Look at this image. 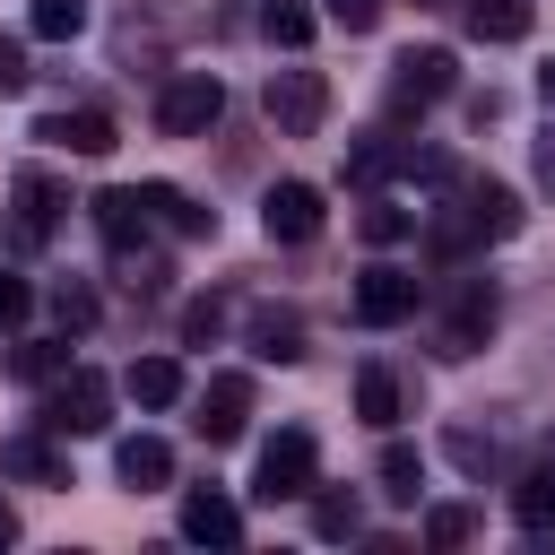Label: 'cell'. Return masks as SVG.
Wrapping results in <instances>:
<instances>
[{
    "label": "cell",
    "mask_w": 555,
    "mask_h": 555,
    "mask_svg": "<svg viewBox=\"0 0 555 555\" xmlns=\"http://www.w3.org/2000/svg\"><path fill=\"white\" fill-rule=\"evenodd\" d=\"M35 416H43L61 442H69V434H104V425H113V382H104L95 364H69L61 382H43V408H35Z\"/></svg>",
    "instance_id": "obj_1"
},
{
    "label": "cell",
    "mask_w": 555,
    "mask_h": 555,
    "mask_svg": "<svg viewBox=\"0 0 555 555\" xmlns=\"http://www.w3.org/2000/svg\"><path fill=\"white\" fill-rule=\"evenodd\" d=\"M312 477H321V442H312L304 425H286V434L260 442V477H251V494H260V503H295V494H312Z\"/></svg>",
    "instance_id": "obj_2"
},
{
    "label": "cell",
    "mask_w": 555,
    "mask_h": 555,
    "mask_svg": "<svg viewBox=\"0 0 555 555\" xmlns=\"http://www.w3.org/2000/svg\"><path fill=\"white\" fill-rule=\"evenodd\" d=\"M260 104H269L278 139H312V130H321V113H330V78H321V69H269Z\"/></svg>",
    "instance_id": "obj_3"
},
{
    "label": "cell",
    "mask_w": 555,
    "mask_h": 555,
    "mask_svg": "<svg viewBox=\"0 0 555 555\" xmlns=\"http://www.w3.org/2000/svg\"><path fill=\"white\" fill-rule=\"evenodd\" d=\"M451 199H460V225H468L477 243H512V234H520V217H529V208H520V191H512V182H494V173H460V182H451Z\"/></svg>",
    "instance_id": "obj_4"
},
{
    "label": "cell",
    "mask_w": 555,
    "mask_h": 555,
    "mask_svg": "<svg viewBox=\"0 0 555 555\" xmlns=\"http://www.w3.org/2000/svg\"><path fill=\"white\" fill-rule=\"evenodd\" d=\"M217 113H225L217 69H182V78H165V95H156V130H165V139H199Z\"/></svg>",
    "instance_id": "obj_5"
},
{
    "label": "cell",
    "mask_w": 555,
    "mask_h": 555,
    "mask_svg": "<svg viewBox=\"0 0 555 555\" xmlns=\"http://www.w3.org/2000/svg\"><path fill=\"white\" fill-rule=\"evenodd\" d=\"M416 304H425V278H416V269L373 260V269L356 278V321H364V330H399V321H416Z\"/></svg>",
    "instance_id": "obj_6"
},
{
    "label": "cell",
    "mask_w": 555,
    "mask_h": 555,
    "mask_svg": "<svg viewBox=\"0 0 555 555\" xmlns=\"http://www.w3.org/2000/svg\"><path fill=\"white\" fill-rule=\"evenodd\" d=\"M460 87V61L442 52V43H425V52H399L390 61V113H425V104H442Z\"/></svg>",
    "instance_id": "obj_7"
},
{
    "label": "cell",
    "mask_w": 555,
    "mask_h": 555,
    "mask_svg": "<svg viewBox=\"0 0 555 555\" xmlns=\"http://www.w3.org/2000/svg\"><path fill=\"white\" fill-rule=\"evenodd\" d=\"M9 199H17V217H9V243H17V251H43V243H52V225H61V208H69V191H61L43 165H26V173L9 182Z\"/></svg>",
    "instance_id": "obj_8"
},
{
    "label": "cell",
    "mask_w": 555,
    "mask_h": 555,
    "mask_svg": "<svg viewBox=\"0 0 555 555\" xmlns=\"http://www.w3.org/2000/svg\"><path fill=\"white\" fill-rule=\"evenodd\" d=\"M199 442L217 451V442H243V425H251V373H208V390H199Z\"/></svg>",
    "instance_id": "obj_9"
},
{
    "label": "cell",
    "mask_w": 555,
    "mask_h": 555,
    "mask_svg": "<svg viewBox=\"0 0 555 555\" xmlns=\"http://www.w3.org/2000/svg\"><path fill=\"white\" fill-rule=\"evenodd\" d=\"M0 477H17V486H69V451L52 442V425H26V434L0 442Z\"/></svg>",
    "instance_id": "obj_10"
},
{
    "label": "cell",
    "mask_w": 555,
    "mask_h": 555,
    "mask_svg": "<svg viewBox=\"0 0 555 555\" xmlns=\"http://www.w3.org/2000/svg\"><path fill=\"white\" fill-rule=\"evenodd\" d=\"M35 139H43V147H61V156H113V147H121L113 113H95V104H78V113H43V121H35Z\"/></svg>",
    "instance_id": "obj_11"
},
{
    "label": "cell",
    "mask_w": 555,
    "mask_h": 555,
    "mask_svg": "<svg viewBox=\"0 0 555 555\" xmlns=\"http://www.w3.org/2000/svg\"><path fill=\"white\" fill-rule=\"evenodd\" d=\"M260 225H269V243H312L321 234V191L312 182H269Z\"/></svg>",
    "instance_id": "obj_12"
},
{
    "label": "cell",
    "mask_w": 555,
    "mask_h": 555,
    "mask_svg": "<svg viewBox=\"0 0 555 555\" xmlns=\"http://www.w3.org/2000/svg\"><path fill=\"white\" fill-rule=\"evenodd\" d=\"M139 208H147V225H165V234H182V243H208V234H217V208H199V199L173 191V182H139Z\"/></svg>",
    "instance_id": "obj_13"
},
{
    "label": "cell",
    "mask_w": 555,
    "mask_h": 555,
    "mask_svg": "<svg viewBox=\"0 0 555 555\" xmlns=\"http://www.w3.org/2000/svg\"><path fill=\"white\" fill-rule=\"evenodd\" d=\"M113 477H121L130 494L173 486V442H165V434H121V442H113Z\"/></svg>",
    "instance_id": "obj_14"
},
{
    "label": "cell",
    "mask_w": 555,
    "mask_h": 555,
    "mask_svg": "<svg viewBox=\"0 0 555 555\" xmlns=\"http://www.w3.org/2000/svg\"><path fill=\"white\" fill-rule=\"evenodd\" d=\"M182 538H191V546H234V538H243V503L217 494V486H191V494H182Z\"/></svg>",
    "instance_id": "obj_15"
},
{
    "label": "cell",
    "mask_w": 555,
    "mask_h": 555,
    "mask_svg": "<svg viewBox=\"0 0 555 555\" xmlns=\"http://www.w3.org/2000/svg\"><path fill=\"white\" fill-rule=\"evenodd\" d=\"M486 330H494V286H468V295L451 304V321H442V356H477Z\"/></svg>",
    "instance_id": "obj_16"
},
{
    "label": "cell",
    "mask_w": 555,
    "mask_h": 555,
    "mask_svg": "<svg viewBox=\"0 0 555 555\" xmlns=\"http://www.w3.org/2000/svg\"><path fill=\"white\" fill-rule=\"evenodd\" d=\"M460 17H468V35H477V43H520V35L538 26V9H529V0H460Z\"/></svg>",
    "instance_id": "obj_17"
},
{
    "label": "cell",
    "mask_w": 555,
    "mask_h": 555,
    "mask_svg": "<svg viewBox=\"0 0 555 555\" xmlns=\"http://www.w3.org/2000/svg\"><path fill=\"white\" fill-rule=\"evenodd\" d=\"M87 208H95V234H104L113 251H130V243L147 234V208H139V191H95Z\"/></svg>",
    "instance_id": "obj_18"
},
{
    "label": "cell",
    "mask_w": 555,
    "mask_h": 555,
    "mask_svg": "<svg viewBox=\"0 0 555 555\" xmlns=\"http://www.w3.org/2000/svg\"><path fill=\"white\" fill-rule=\"evenodd\" d=\"M121 390H130L139 408H173V399H182V364H173V356H130Z\"/></svg>",
    "instance_id": "obj_19"
},
{
    "label": "cell",
    "mask_w": 555,
    "mask_h": 555,
    "mask_svg": "<svg viewBox=\"0 0 555 555\" xmlns=\"http://www.w3.org/2000/svg\"><path fill=\"white\" fill-rule=\"evenodd\" d=\"M399 408H408V390H399V373H390V364H364V373H356V416L390 434V425H399Z\"/></svg>",
    "instance_id": "obj_20"
},
{
    "label": "cell",
    "mask_w": 555,
    "mask_h": 555,
    "mask_svg": "<svg viewBox=\"0 0 555 555\" xmlns=\"http://www.w3.org/2000/svg\"><path fill=\"white\" fill-rule=\"evenodd\" d=\"M9 373H17L26 390L61 382V373H69V338H17V347H9Z\"/></svg>",
    "instance_id": "obj_21"
},
{
    "label": "cell",
    "mask_w": 555,
    "mask_h": 555,
    "mask_svg": "<svg viewBox=\"0 0 555 555\" xmlns=\"http://www.w3.org/2000/svg\"><path fill=\"white\" fill-rule=\"evenodd\" d=\"M512 520H520L529 538H546V529H555V460H546V468H529V477L512 486Z\"/></svg>",
    "instance_id": "obj_22"
},
{
    "label": "cell",
    "mask_w": 555,
    "mask_h": 555,
    "mask_svg": "<svg viewBox=\"0 0 555 555\" xmlns=\"http://www.w3.org/2000/svg\"><path fill=\"white\" fill-rule=\"evenodd\" d=\"M87 17H95L87 0H35V9H26V35H35V43H78Z\"/></svg>",
    "instance_id": "obj_23"
},
{
    "label": "cell",
    "mask_w": 555,
    "mask_h": 555,
    "mask_svg": "<svg viewBox=\"0 0 555 555\" xmlns=\"http://www.w3.org/2000/svg\"><path fill=\"white\" fill-rule=\"evenodd\" d=\"M251 356H260V364H295V356H304V321H295V312H260V321H251Z\"/></svg>",
    "instance_id": "obj_24"
},
{
    "label": "cell",
    "mask_w": 555,
    "mask_h": 555,
    "mask_svg": "<svg viewBox=\"0 0 555 555\" xmlns=\"http://www.w3.org/2000/svg\"><path fill=\"white\" fill-rule=\"evenodd\" d=\"M373 477H382V503H416V494H425V460H416L408 442H382V468H373Z\"/></svg>",
    "instance_id": "obj_25"
},
{
    "label": "cell",
    "mask_w": 555,
    "mask_h": 555,
    "mask_svg": "<svg viewBox=\"0 0 555 555\" xmlns=\"http://www.w3.org/2000/svg\"><path fill=\"white\" fill-rule=\"evenodd\" d=\"M312 529H321V538H356V529H364V503H356L347 486H321V477H312Z\"/></svg>",
    "instance_id": "obj_26"
},
{
    "label": "cell",
    "mask_w": 555,
    "mask_h": 555,
    "mask_svg": "<svg viewBox=\"0 0 555 555\" xmlns=\"http://www.w3.org/2000/svg\"><path fill=\"white\" fill-rule=\"evenodd\" d=\"M260 26H269V43H278V52H304V43H312V26H321V9H304V0H269V9H260Z\"/></svg>",
    "instance_id": "obj_27"
},
{
    "label": "cell",
    "mask_w": 555,
    "mask_h": 555,
    "mask_svg": "<svg viewBox=\"0 0 555 555\" xmlns=\"http://www.w3.org/2000/svg\"><path fill=\"white\" fill-rule=\"evenodd\" d=\"M356 234H364L373 251H390V243H408V234H416V208H399V199H373V208L356 217Z\"/></svg>",
    "instance_id": "obj_28"
},
{
    "label": "cell",
    "mask_w": 555,
    "mask_h": 555,
    "mask_svg": "<svg viewBox=\"0 0 555 555\" xmlns=\"http://www.w3.org/2000/svg\"><path fill=\"white\" fill-rule=\"evenodd\" d=\"M95 312H104V304H95V286H78V278H61V286H52V321H61V338L95 330Z\"/></svg>",
    "instance_id": "obj_29"
},
{
    "label": "cell",
    "mask_w": 555,
    "mask_h": 555,
    "mask_svg": "<svg viewBox=\"0 0 555 555\" xmlns=\"http://www.w3.org/2000/svg\"><path fill=\"white\" fill-rule=\"evenodd\" d=\"M390 173H399V147H390V139H356V147H347V182L373 191V182H390Z\"/></svg>",
    "instance_id": "obj_30"
},
{
    "label": "cell",
    "mask_w": 555,
    "mask_h": 555,
    "mask_svg": "<svg viewBox=\"0 0 555 555\" xmlns=\"http://www.w3.org/2000/svg\"><path fill=\"white\" fill-rule=\"evenodd\" d=\"M442 451H451L468 477H486V468L503 460V451H494V434H468V425H451V434H442Z\"/></svg>",
    "instance_id": "obj_31"
},
{
    "label": "cell",
    "mask_w": 555,
    "mask_h": 555,
    "mask_svg": "<svg viewBox=\"0 0 555 555\" xmlns=\"http://www.w3.org/2000/svg\"><path fill=\"white\" fill-rule=\"evenodd\" d=\"M468 529H477L468 503H434V512H425V546H468Z\"/></svg>",
    "instance_id": "obj_32"
},
{
    "label": "cell",
    "mask_w": 555,
    "mask_h": 555,
    "mask_svg": "<svg viewBox=\"0 0 555 555\" xmlns=\"http://www.w3.org/2000/svg\"><path fill=\"white\" fill-rule=\"evenodd\" d=\"M26 321H35V286L17 269H0V330H26Z\"/></svg>",
    "instance_id": "obj_33"
},
{
    "label": "cell",
    "mask_w": 555,
    "mask_h": 555,
    "mask_svg": "<svg viewBox=\"0 0 555 555\" xmlns=\"http://www.w3.org/2000/svg\"><path fill=\"white\" fill-rule=\"evenodd\" d=\"M321 17H330L338 35H373V26H382V0H321Z\"/></svg>",
    "instance_id": "obj_34"
},
{
    "label": "cell",
    "mask_w": 555,
    "mask_h": 555,
    "mask_svg": "<svg viewBox=\"0 0 555 555\" xmlns=\"http://www.w3.org/2000/svg\"><path fill=\"white\" fill-rule=\"evenodd\" d=\"M121 286H130V295H156V286H165V260H156V251H121Z\"/></svg>",
    "instance_id": "obj_35"
},
{
    "label": "cell",
    "mask_w": 555,
    "mask_h": 555,
    "mask_svg": "<svg viewBox=\"0 0 555 555\" xmlns=\"http://www.w3.org/2000/svg\"><path fill=\"white\" fill-rule=\"evenodd\" d=\"M217 330H225V304H217V295H208V304H191V312H182V338H191V347H208V338H217Z\"/></svg>",
    "instance_id": "obj_36"
},
{
    "label": "cell",
    "mask_w": 555,
    "mask_h": 555,
    "mask_svg": "<svg viewBox=\"0 0 555 555\" xmlns=\"http://www.w3.org/2000/svg\"><path fill=\"white\" fill-rule=\"evenodd\" d=\"M26 78H35V69H26V43H17V35H0V95H17Z\"/></svg>",
    "instance_id": "obj_37"
},
{
    "label": "cell",
    "mask_w": 555,
    "mask_h": 555,
    "mask_svg": "<svg viewBox=\"0 0 555 555\" xmlns=\"http://www.w3.org/2000/svg\"><path fill=\"white\" fill-rule=\"evenodd\" d=\"M529 173H538V191H555V130L529 147Z\"/></svg>",
    "instance_id": "obj_38"
},
{
    "label": "cell",
    "mask_w": 555,
    "mask_h": 555,
    "mask_svg": "<svg viewBox=\"0 0 555 555\" xmlns=\"http://www.w3.org/2000/svg\"><path fill=\"white\" fill-rule=\"evenodd\" d=\"M538 95H546V113H555V61H546V69H538Z\"/></svg>",
    "instance_id": "obj_39"
},
{
    "label": "cell",
    "mask_w": 555,
    "mask_h": 555,
    "mask_svg": "<svg viewBox=\"0 0 555 555\" xmlns=\"http://www.w3.org/2000/svg\"><path fill=\"white\" fill-rule=\"evenodd\" d=\"M0 546H17V512L9 503H0Z\"/></svg>",
    "instance_id": "obj_40"
}]
</instances>
